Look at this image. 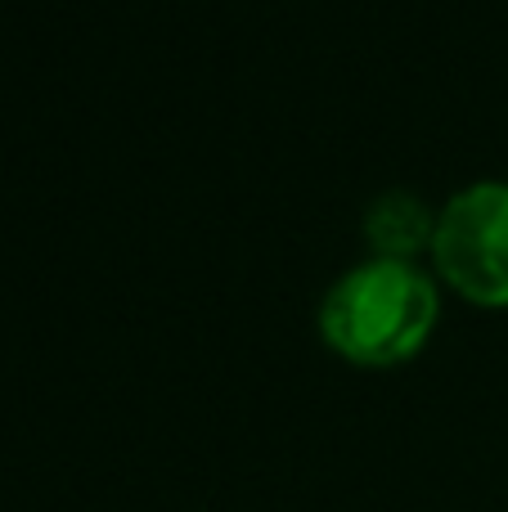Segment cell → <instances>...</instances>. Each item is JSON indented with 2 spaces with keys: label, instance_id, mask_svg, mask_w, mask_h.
<instances>
[{
  "label": "cell",
  "instance_id": "1",
  "mask_svg": "<svg viewBox=\"0 0 508 512\" xmlns=\"http://www.w3.org/2000/svg\"><path fill=\"white\" fill-rule=\"evenodd\" d=\"M441 292L419 261L365 256L320 297V333L356 364H396L437 328Z\"/></svg>",
  "mask_w": 508,
  "mask_h": 512
},
{
  "label": "cell",
  "instance_id": "2",
  "mask_svg": "<svg viewBox=\"0 0 508 512\" xmlns=\"http://www.w3.org/2000/svg\"><path fill=\"white\" fill-rule=\"evenodd\" d=\"M432 261L473 301H508V180H473L437 207Z\"/></svg>",
  "mask_w": 508,
  "mask_h": 512
},
{
  "label": "cell",
  "instance_id": "3",
  "mask_svg": "<svg viewBox=\"0 0 508 512\" xmlns=\"http://www.w3.org/2000/svg\"><path fill=\"white\" fill-rule=\"evenodd\" d=\"M365 239L374 256H405V261H414L437 239V212L414 189H401V185L383 189L365 207Z\"/></svg>",
  "mask_w": 508,
  "mask_h": 512
}]
</instances>
